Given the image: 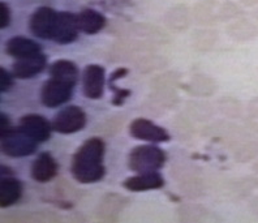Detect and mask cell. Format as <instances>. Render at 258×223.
Returning <instances> with one entry per match:
<instances>
[{"mask_svg": "<svg viewBox=\"0 0 258 223\" xmlns=\"http://www.w3.org/2000/svg\"><path fill=\"white\" fill-rule=\"evenodd\" d=\"M13 85L12 76L4 68H0V91L10 90Z\"/></svg>", "mask_w": 258, "mask_h": 223, "instance_id": "obj_39", "label": "cell"}, {"mask_svg": "<svg viewBox=\"0 0 258 223\" xmlns=\"http://www.w3.org/2000/svg\"><path fill=\"white\" fill-rule=\"evenodd\" d=\"M75 86L68 84L61 80L51 77L48 81H46L42 86L41 101L46 107L55 108L66 102H68L72 97V91Z\"/></svg>", "mask_w": 258, "mask_h": 223, "instance_id": "obj_5", "label": "cell"}, {"mask_svg": "<svg viewBox=\"0 0 258 223\" xmlns=\"http://www.w3.org/2000/svg\"><path fill=\"white\" fill-rule=\"evenodd\" d=\"M79 17L71 12H59L55 20L52 38L56 43H72L79 37Z\"/></svg>", "mask_w": 258, "mask_h": 223, "instance_id": "obj_6", "label": "cell"}, {"mask_svg": "<svg viewBox=\"0 0 258 223\" xmlns=\"http://www.w3.org/2000/svg\"><path fill=\"white\" fill-rule=\"evenodd\" d=\"M126 73H128V69L124 68V67H120V68H117L116 71H113L112 75H111L110 77V85L116 81V80L123 79L124 76H126Z\"/></svg>", "mask_w": 258, "mask_h": 223, "instance_id": "obj_44", "label": "cell"}, {"mask_svg": "<svg viewBox=\"0 0 258 223\" xmlns=\"http://www.w3.org/2000/svg\"><path fill=\"white\" fill-rule=\"evenodd\" d=\"M80 30L86 34H97L106 26V19L102 13L94 10H84L79 16Z\"/></svg>", "mask_w": 258, "mask_h": 223, "instance_id": "obj_23", "label": "cell"}, {"mask_svg": "<svg viewBox=\"0 0 258 223\" xmlns=\"http://www.w3.org/2000/svg\"><path fill=\"white\" fill-rule=\"evenodd\" d=\"M22 196V184L15 178H3L0 182V206L10 207Z\"/></svg>", "mask_w": 258, "mask_h": 223, "instance_id": "obj_21", "label": "cell"}, {"mask_svg": "<svg viewBox=\"0 0 258 223\" xmlns=\"http://www.w3.org/2000/svg\"><path fill=\"white\" fill-rule=\"evenodd\" d=\"M258 188V179L253 176H246V178H240V179L233 180L230 184V192L235 196L244 197L249 195L253 189Z\"/></svg>", "mask_w": 258, "mask_h": 223, "instance_id": "obj_34", "label": "cell"}, {"mask_svg": "<svg viewBox=\"0 0 258 223\" xmlns=\"http://www.w3.org/2000/svg\"><path fill=\"white\" fill-rule=\"evenodd\" d=\"M6 222L12 223H55L59 222L60 217L52 211H29V213H17L3 218Z\"/></svg>", "mask_w": 258, "mask_h": 223, "instance_id": "obj_25", "label": "cell"}, {"mask_svg": "<svg viewBox=\"0 0 258 223\" xmlns=\"http://www.w3.org/2000/svg\"><path fill=\"white\" fill-rule=\"evenodd\" d=\"M232 151L233 158L239 163H248L250 160H255L258 157V137L246 140Z\"/></svg>", "mask_w": 258, "mask_h": 223, "instance_id": "obj_31", "label": "cell"}, {"mask_svg": "<svg viewBox=\"0 0 258 223\" xmlns=\"http://www.w3.org/2000/svg\"><path fill=\"white\" fill-rule=\"evenodd\" d=\"M253 170L258 174V157H257V159H255L254 164H253Z\"/></svg>", "mask_w": 258, "mask_h": 223, "instance_id": "obj_48", "label": "cell"}, {"mask_svg": "<svg viewBox=\"0 0 258 223\" xmlns=\"http://www.w3.org/2000/svg\"><path fill=\"white\" fill-rule=\"evenodd\" d=\"M124 119L121 117H113L108 119L107 122H104L101 127V132L106 133V135H112V133L117 132L121 126H123Z\"/></svg>", "mask_w": 258, "mask_h": 223, "instance_id": "obj_38", "label": "cell"}, {"mask_svg": "<svg viewBox=\"0 0 258 223\" xmlns=\"http://www.w3.org/2000/svg\"><path fill=\"white\" fill-rule=\"evenodd\" d=\"M239 3L242 7H246V8H252V7L258 6V0H239Z\"/></svg>", "mask_w": 258, "mask_h": 223, "instance_id": "obj_46", "label": "cell"}, {"mask_svg": "<svg viewBox=\"0 0 258 223\" xmlns=\"http://www.w3.org/2000/svg\"><path fill=\"white\" fill-rule=\"evenodd\" d=\"M86 124V114L81 107L68 106L56 114L52 120V129L61 135H71L81 131Z\"/></svg>", "mask_w": 258, "mask_h": 223, "instance_id": "obj_4", "label": "cell"}, {"mask_svg": "<svg viewBox=\"0 0 258 223\" xmlns=\"http://www.w3.org/2000/svg\"><path fill=\"white\" fill-rule=\"evenodd\" d=\"M252 17H253V20H254V21L258 24V6L255 7V10L252 12Z\"/></svg>", "mask_w": 258, "mask_h": 223, "instance_id": "obj_47", "label": "cell"}, {"mask_svg": "<svg viewBox=\"0 0 258 223\" xmlns=\"http://www.w3.org/2000/svg\"><path fill=\"white\" fill-rule=\"evenodd\" d=\"M249 211L258 218V196H254L253 198H250V201L248 204Z\"/></svg>", "mask_w": 258, "mask_h": 223, "instance_id": "obj_45", "label": "cell"}, {"mask_svg": "<svg viewBox=\"0 0 258 223\" xmlns=\"http://www.w3.org/2000/svg\"><path fill=\"white\" fill-rule=\"evenodd\" d=\"M164 186V179L157 171L139 174L131 176L123 183V187L131 192H145L151 189H159Z\"/></svg>", "mask_w": 258, "mask_h": 223, "instance_id": "obj_16", "label": "cell"}, {"mask_svg": "<svg viewBox=\"0 0 258 223\" xmlns=\"http://www.w3.org/2000/svg\"><path fill=\"white\" fill-rule=\"evenodd\" d=\"M227 35L236 42H248L258 37V24L254 20L240 17L231 21L226 28Z\"/></svg>", "mask_w": 258, "mask_h": 223, "instance_id": "obj_14", "label": "cell"}, {"mask_svg": "<svg viewBox=\"0 0 258 223\" xmlns=\"http://www.w3.org/2000/svg\"><path fill=\"white\" fill-rule=\"evenodd\" d=\"M104 142L99 137L86 140L72 158L71 173L76 182L82 184L97 183L104 176Z\"/></svg>", "mask_w": 258, "mask_h": 223, "instance_id": "obj_1", "label": "cell"}, {"mask_svg": "<svg viewBox=\"0 0 258 223\" xmlns=\"http://www.w3.org/2000/svg\"><path fill=\"white\" fill-rule=\"evenodd\" d=\"M175 131H176L177 136L181 140H189L193 136L195 128H193L192 123H190V120L188 118L183 117V115H179L175 119Z\"/></svg>", "mask_w": 258, "mask_h": 223, "instance_id": "obj_37", "label": "cell"}, {"mask_svg": "<svg viewBox=\"0 0 258 223\" xmlns=\"http://www.w3.org/2000/svg\"><path fill=\"white\" fill-rule=\"evenodd\" d=\"M11 12L6 3H0V28L4 29L10 25Z\"/></svg>", "mask_w": 258, "mask_h": 223, "instance_id": "obj_41", "label": "cell"}, {"mask_svg": "<svg viewBox=\"0 0 258 223\" xmlns=\"http://www.w3.org/2000/svg\"><path fill=\"white\" fill-rule=\"evenodd\" d=\"M6 52L12 58L21 59V58L32 57L41 52V47L37 42L25 37H13L6 43Z\"/></svg>", "mask_w": 258, "mask_h": 223, "instance_id": "obj_19", "label": "cell"}, {"mask_svg": "<svg viewBox=\"0 0 258 223\" xmlns=\"http://www.w3.org/2000/svg\"><path fill=\"white\" fill-rule=\"evenodd\" d=\"M50 75L51 77L68 82L73 86H76V84L79 82V68L71 60H56L51 66Z\"/></svg>", "mask_w": 258, "mask_h": 223, "instance_id": "obj_22", "label": "cell"}, {"mask_svg": "<svg viewBox=\"0 0 258 223\" xmlns=\"http://www.w3.org/2000/svg\"><path fill=\"white\" fill-rule=\"evenodd\" d=\"M180 77L175 72H166L162 75L155 76L154 79L151 80L150 85L151 88H177L179 86Z\"/></svg>", "mask_w": 258, "mask_h": 223, "instance_id": "obj_36", "label": "cell"}, {"mask_svg": "<svg viewBox=\"0 0 258 223\" xmlns=\"http://www.w3.org/2000/svg\"><path fill=\"white\" fill-rule=\"evenodd\" d=\"M193 46L200 51H209L215 47L218 42V32L214 29L202 28L195 32L192 38Z\"/></svg>", "mask_w": 258, "mask_h": 223, "instance_id": "obj_29", "label": "cell"}, {"mask_svg": "<svg viewBox=\"0 0 258 223\" xmlns=\"http://www.w3.org/2000/svg\"><path fill=\"white\" fill-rule=\"evenodd\" d=\"M244 15L241 7L236 4L235 2L231 0H226L224 3L219 4V10H218V17L219 21L223 22H230L235 21V20L240 19Z\"/></svg>", "mask_w": 258, "mask_h": 223, "instance_id": "obj_35", "label": "cell"}, {"mask_svg": "<svg viewBox=\"0 0 258 223\" xmlns=\"http://www.w3.org/2000/svg\"><path fill=\"white\" fill-rule=\"evenodd\" d=\"M168 60L164 57H159V55H154V53H144L141 57H139L135 60V66L137 71L142 73H150L154 71H159L167 67Z\"/></svg>", "mask_w": 258, "mask_h": 223, "instance_id": "obj_28", "label": "cell"}, {"mask_svg": "<svg viewBox=\"0 0 258 223\" xmlns=\"http://www.w3.org/2000/svg\"><path fill=\"white\" fill-rule=\"evenodd\" d=\"M111 88L115 90V97L112 99V103L116 104V106H120V104H123V102L125 101L126 97L131 95V91L129 90H124V89H117L116 86H111Z\"/></svg>", "mask_w": 258, "mask_h": 223, "instance_id": "obj_42", "label": "cell"}, {"mask_svg": "<svg viewBox=\"0 0 258 223\" xmlns=\"http://www.w3.org/2000/svg\"><path fill=\"white\" fill-rule=\"evenodd\" d=\"M56 160L50 153H41L32 164V178L38 183H47L57 175Z\"/></svg>", "mask_w": 258, "mask_h": 223, "instance_id": "obj_17", "label": "cell"}, {"mask_svg": "<svg viewBox=\"0 0 258 223\" xmlns=\"http://www.w3.org/2000/svg\"><path fill=\"white\" fill-rule=\"evenodd\" d=\"M189 117L199 122H208L214 117V106L205 101H190L186 104Z\"/></svg>", "mask_w": 258, "mask_h": 223, "instance_id": "obj_33", "label": "cell"}, {"mask_svg": "<svg viewBox=\"0 0 258 223\" xmlns=\"http://www.w3.org/2000/svg\"><path fill=\"white\" fill-rule=\"evenodd\" d=\"M20 128L24 132L28 133L32 138H34L37 142L47 141L51 136V129L52 124L47 122L46 118L37 114H29L22 117L20 120Z\"/></svg>", "mask_w": 258, "mask_h": 223, "instance_id": "obj_11", "label": "cell"}, {"mask_svg": "<svg viewBox=\"0 0 258 223\" xmlns=\"http://www.w3.org/2000/svg\"><path fill=\"white\" fill-rule=\"evenodd\" d=\"M129 133L137 140L148 142H167L170 141V133L155 123L144 118L135 119L129 126Z\"/></svg>", "mask_w": 258, "mask_h": 223, "instance_id": "obj_7", "label": "cell"}, {"mask_svg": "<svg viewBox=\"0 0 258 223\" xmlns=\"http://www.w3.org/2000/svg\"><path fill=\"white\" fill-rule=\"evenodd\" d=\"M189 91L200 98L211 97L217 91V84L211 77L206 75H196L189 81Z\"/></svg>", "mask_w": 258, "mask_h": 223, "instance_id": "obj_26", "label": "cell"}, {"mask_svg": "<svg viewBox=\"0 0 258 223\" xmlns=\"http://www.w3.org/2000/svg\"><path fill=\"white\" fill-rule=\"evenodd\" d=\"M166 162V154L154 145L136 146L128 157V166L137 174L153 173L162 169Z\"/></svg>", "mask_w": 258, "mask_h": 223, "instance_id": "obj_2", "label": "cell"}, {"mask_svg": "<svg viewBox=\"0 0 258 223\" xmlns=\"http://www.w3.org/2000/svg\"><path fill=\"white\" fill-rule=\"evenodd\" d=\"M38 142L21 128H12L2 137V150L8 157H28L37 150Z\"/></svg>", "mask_w": 258, "mask_h": 223, "instance_id": "obj_3", "label": "cell"}, {"mask_svg": "<svg viewBox=\"0 0 258 223\" xmlns=\"http://www.w3.org/2000/svg\"><path fill=\"white\" fill-rule=\"evenodd\" d=\"M219 4L217 0H201L193 7V20L204 28H210L219 21L218 17Z\"/></svg>", "mask_w": 258, "mask_h": 223, "instance_id": "obj_18", "label": "cell"}, {"mask_svg": "<svg viewBox=\"0 0 258 223\" xmlns=\"http://www.w3.org/2000/svg\"><path fill=\"white\" fill-rule=\"evenodd\" d=\"M154 42L150 41H135V39H119L115 42L111 50V57L115 62L120 60H131L135 58V60L144 53H149L154 51L153 47ZM133 60V62H135Z\"/></svg>", "mask_w": 258, "mask_h": 223, "instance_id": "obj_8", "label": "cell"}, {"mask_svg": "<svg viewBox=\"0 0 258 223\" xmlns=\"http://www.w3.org/2000/svg\"><path fill=\"white\" fill-rule=\"evenodd\" d=\"M126 33L133 34L137 38H144L150 42H163L167 41L166 32H163L161 28H158L155 25H150V24H145V22H137V24H132L126 29Z\"/></svg>", "mask_w": 258, "mask_h": 223, "instance_id": "obj_24", "label": "cell"}, {"mask_svg": "<svg viewBox=\"0 0 258 223\" xmlns=\"http://www.w3.org/2000/svg\"><path fill=\"white\" fill-rule=\"evenodd\" d=\"M128 198L117 193H108L98 206V218L104 222H116L119 214L125 207Z\"/></svg>", "mask_w": 258, "mask_h": 223, "instance_id": "obj_15", "label": "cell"}, {"mask_svg": "<svg viewBox=\"0 0 258 223\" xmlns=\"http://www.w3.org/2000/svg\"><path fill=\"white\" fill-rule=\"evenodd\" d=\"M193 20L192 11L189 10L186 6L179 4L167 11L164 13L163 22L167 28L170 29L173 33H181L185 32L186 29H189Z\"/></svg>", "mask_w": 258, "mask_h": 223, "instance_id": "obj_13", "label": "cell"}, {"mask_svg": "<svg viewBox=\"0 0 258 223\" xmlns=\"http://www.w3.org/2000/svg\"><path fill=\"white\" fill-rule=\"evenodd\" d=\"M218 111L227 119H240L244 114L242 103L233 97H222L217 101Z\"/></svg>", "mask_w": 258, "mask_h": 223, "instance_id": "obj_30", "label": "cell"}, {"mask_svg": "<svg viewBox=\"0 0 258 223\" xmlns=\"http://www.w3.org/2000/svg\"><path fill=\"white\" fill-rule=\"evenodd\" d=\"M46 64H47V58L41 52L32 57L21 58L13 64V76L21 80L32 79L46 68Z\"/></svg>", "mask_w": 258, "mask_h": 223, "instance_id": "obj_12", "label": "cell"}, {"mask_svg": "<svg viewBox=\"0 0 258 223\" xmlns=\"http://www.w3.org/2000/svg\"><path fill=\"white\" fill-rule=\"evenodd\" d=\"M179 180L180 189L189 197H197L204 192V179L197 171L195 170H181L175 174Z\"/></svg>", "mask_w": 258, "mask_h": 223, "instance_id": "obj_20", "label": "cell"}, {"mask_svg": "<svg viewBox=\"0 0 258 223\" xmlns=\"http://www.w3.org/2000/svg\"><path fill=\"white\" fill-rule=\"evenodd\" d=\"M11 129H12V127H11L10 119H8V117H7V115L2 114V115H0V136H2V137H4L7 133L10 132Z\"/></svg>", "mask_w": 258, "mask_h": 223, "instance_id": "obj_43", "label": "cell"}, {"mask_svg": "<svg viewBox=\"0 0 258 223\" xmlns=\"http://www.w3.org/2000/svg\"><path fill=\"white\" fill-rule=\"evenodd\" d=\"M150 99L158 107L170 108L177 103L179 95L176 93V88H155L153 89Z\"/></svg>", "mask_w": 258, "mask_h": 223, "instance_id": "obj_32", "label": "cell"}, {"mask_svg": "<svg viewBox=\"0 0 258 223\" xmlns=\"http://www.w3.org/2000/svg\"><path fill=\"white\" fill-rule=\"evenodd\" d=\"M246 117L250 120H258V97L252 98L246 104Z\"/></svg>", "mask_w": 258, "mask_h": 223, "instance_id": "obj_40", "label": "cell"}, {"mask_svg": "<svg viewBox=\"0 0 258 223\" xmlns=\"http://www.w3.org/2000/svg\"><path fill=\"white\" fill-rule=\"evenodd\" d=\"M209 211L200 204H185L177 209V217L180 222L199 223L208 218Z\"/></svg>", "mask_w": 258, "mask_h": 223, "instance_id": "obj_27", "label": "cell"}, {"mask_svg": "<svg viewBox=\"0 0 258 223\" xmlns=\"http://www.w3.org/2000/svg\"><path fill=\"white\" fill-rule=\"evenodd\" d=\"M56 15L52 8L50 7H41L32 15V19L29 22L30 32L38 38L42 39H51L52 38V32H54L55 20Z\"/></svg>", "mask_w": 258, "mask_h": 223, "instance_id": "obj_10", "label": "cell"}, {"mask_svg": "<svg viewBox=\"0 0 258 223\" xmlns=\"http://www.w3.org/2000/svg\"><path fill=\"white\" fill-rule=\"evenodd\" d=\"M104 77L106 72L102 66L89 64L86 67L82 76V89L86 98L93 101L102 98L104 90Z\"/></svg>", "mask_w": 258, "mask_h": 223, "instance_id": "obj_9", "label": "cell"}]
</instances>
